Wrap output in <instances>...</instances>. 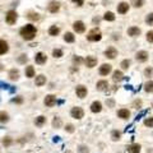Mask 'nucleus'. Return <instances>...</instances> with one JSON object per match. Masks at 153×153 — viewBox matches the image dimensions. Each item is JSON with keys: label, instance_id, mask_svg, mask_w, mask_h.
Wrapping results in <instances>:
<instances>
[{"label": "nucleus", "instance_id": "obj_1", "mask_svg": "<svg viewBox=\"0 0 153 153\" xmlns=\"http://www.w3.org/2000/svg\"><path fill=\"white\" fill-rule=\"evenodd\" d=\"M19 33H21V36L24 38V40L31 41V40H33V38L36 37L37 28L33 24H26L24 27H22V28H21Z\"/></svg>", "mask_w": 153, "mask_h": 153}, {"label": "nucleus", "instance_id": "obj_2", "mask_svg": "<svg viewBox=\"0 0 153 153\" xmlns=\"http://www.w3.org/2000/svg\"><path fill=\"white\" fill-rule=\"evenodd\" d=\"M102 38V33L101 31H99L98 28H93L89 31V33L87 34V40L91 41V42H97Z\"/></svg>", "mask_w": 153, "mask_h": 153}, {"label": "nucleus", "instance_id": "obj_3", "mask_svg": "<svg viewBox=\"0 0 153 153\" xmlns=\"http://www.w3.org/2000/svg\"><path fill=\"white\" fill-rule=\"evenodd\" d=\"M70 116L73 119H75V120H82V119L84 117V110L79 106H74L70 110Z\"/></svg>", "mask_w": 153, "mask_h": 153}, {"label": "nucleus", "instance_id": "obj_4", "mask_svg": "<svg viewBox=\"0 0 153 153\" xmlns=\"http://www.w3.org/2000/svg\"><path fill=\"white\" fill-rule=\"evenodd\" d=\"M17 18H18V14L15 10H9L5 15V21L8 24H15V22H17Z\"/></svg>", "mask_w": 153, "mask_h": 153}, {"label": "nucleus", "instance_id": "obj_5", "mask_svg": "<svg viewBox=\"0 0 153 153\" xmlns=\"http://www.w3.org/2000/svg\"><path fill=\"white\" fill-rule=\"evenodd\" d=\"M75 94H76V97H79V98H86L87 94H88L87 87L83 86V84H79V86H76V88H75Z\"/></svg>", "mask_w": 153, "mask_h": 153}, {"label": "nucleus", "instance_id": "obj_6", "mask_svg": "<svg viewBox=\"0 0 153 153\" xmlns=\"http://www.w3.org/2000/svg\"><path fill=\"white\" fill-rule=\"evenodd\" d=\"M44 103L46 107H54L56 105V96L54 94H47L44 99Z\"/></svg>", "mask_w": 153, "mask_h": 153}, {"label": "nucleus", "instance_id": "obj_7", "mask_svg": "<svg viewBox=\"0 0 153 153\" xmlns=\"http://www.w3.org/2000/svg\"><path fill=\"white\" fill-rule=\"evenodd\" d=\"M130 116H132V112L128 109H120L117 111V117H120L121 120H128Z\"/></svg>", "mask_w": 153, "mask_h": 153}, {"label": "nucleus", "instance_id": "obj_8", "mask_svg": "<svg viewBox=\"0 0 153 153\" xmlns=\"http://www.w3.org/2000/svg\"><path fill=\"white\" fill-rule=\"evenodd\" d=\"M91 111L93 114H99L102 111V102L101 101H93L91 103Z\"/></svg>", "mask_w": 153, "mask_h": 153}, {"label": "nucleus", "instance_id": "obj_9", "mask_svg": "<svg viewBox=\"0 0 153 153\" xmlns=\"http://www.w3.org/2000/svg\"><path fill=\"white\" fill-rule=\"evenodd\" d=\"M34 61H36V64H38V65H44L46 61H47V56H46L44 52H37L36 56H34Z\"/></svg>", "mask_w": 153, "mask_h": 153}, {"label": "nucleus", "instance_id": "obj_10", "mask_svg": "<svg viewBox=\"0 0 153 153\" xmlns=\"http://www.w3.org/2000/svg\"><path fill=\"white\" fill-rule=\"evenodd\" d=\"M111 70H112V66H111L110 64H102L101 66H99L98 71H99V74H101V75L105 76V75H109L111 73Z\"/></svg>", "mask_w": 153, "mask_h": 153}, {"label": "nucleus", "instance_id": "obj_11", "mask_svg": "<svg viewBox=\"0 0 153 153\" xmlns=\"http://www.w3.org/2000/svg\"><path fill=\"white\" fill-rule=\"evenodd\" d=\"M73 28L76 33H83L84 31H86V26H84V23L82 21H76L74 22V24H73Z\"/></svg>", "mask_w": 153, "mask_h": 153}, {"label": "nucleus", "instance_id": "obj_12", "mask_svg": "<svg viewBox=\"0 0 153 153\" xmlns=\"http://www.w3.org/2000/svg\"><path fill=\"white\" fill-rule=\"evenodd\" d=\"M105 56L107 57V59H115V57L117 56V50L115 47H107V50L105 51Z\"/></svg>", "mask_w": 153, "mask_h": 153}, {"label": "nucleus", "instance_id": "obj_13", "mask_svg": "<svg viewBox=\"0 0 153 153\" xmlns=\"http://www.w3.org/2000/svg\"><path fill=\"white\" fill-rule=\"evenodd\" d=\"M107 88H109V82L107 80H98L97 84H96V89L99 91V92H103V91H106Z\"/></svg>", "mask_w": 153, "mask_h": 153}, {"label": "nucleus", "instance_id": "obj_14", "mask_svg": "<svg viewBox=\"0 0 153 153\" xmlns=\"http://www.w3.org/2000/svg\"><path fill=\"white\" fill-rule=\"evenodd\" d=\"M135 57H137L138 61H140V63H144V61L148 60V52L144 51V50H142V51H138L137 55H135Z\"/></svg>", "mask_w": 153, "mask_h": 153}, {"label": "nucleus", "instance_id": "obj_15", "mask_svg": "<svg viewBox=\"0 0 153 153\" xmlns=\"http://www.w3.org/2000/svg\"><path fill=\"white\" fill-rule=\"evenodd\" d=\"M46 116H44V115H40V116H37L36 119H34V125L37 126V128H42V126H45L46 124Z\"/></svg>", "mask_w": 153, "mask_h": 153}, {"label": "nucleus", "instance_id": "obj_16", "mask_svg": "<svg viewBox=\"0 0 153 153\" xmlns=\"http://www.w3.org/2000/svg\"><path fill=\"white\" fill-rule=\"evenodd\" d=\"M129 153H140L142 152V145L139 143H132L128 147Z\"/></svg>", "mask_w": 153, "mask_h": 153}, {"label": "nucleus", "instance_id": "obj_17", "mask_svg": "<svg viewBox=\"0 0 153 153\" xmlns=\"http://www.w3.org/2000/svg\"><path fill=\"white\" fill-rule=\"evenodd\" d=\"M128 10H129V4H128V3L121 1V3L117 5V13L125 14V13H128Z\"/></svg>", "mask_w": 153, "mask_h": 153}, {"label": "nucleus", "instance_id": "obj_18", "mask_svg": "<svg viewBox=\"0 0 153 153\" xmlns=\"http://www.w3.org/2000/svg\"><path fill=\"white\" fill-rule=\"evenodd\" d=\"M13 143H14V139H13L11 137H9V135L4 137L3 139H1V144H3V147H5V148L11 147V145H13Z\"/></svg>", "mask_w": 153, "mask_h": 153}, {"label": "nucleus", "instance_id": "obj_19", "mask_svg": "<svg viewBox=\"0 0 153 153\" xmlns=\"http://www.w3.org/2000/svg\"><path fill=\"white\" fill-rule=\"evenodd\" d=\"M84 63H86V65L88 68H94L96 65H97V59L93 56H87V59L84 60Z\"/></svg>", "mask_w": 153, "mask_h": 153}, {"label": "nucleus", "instance_id": "obj_20", "mask_svg": "<svg viewBox=\"0 0 153 153\" xmlns=\"http://www.w3.org/2000/svg\"><path fill=\"white\" fill-rule=\"evenodd\" d=\"M110 137H111V140L112 142H119L121 139V132L120 130H117V129H114L112 132H111Z\"/></svg>", "mask_w": 153, "mask_h": 153}, {"label": "nucleus", "instance_id": "obj_21", "mask_svg": "<svg viewBox=\"0 0 153 153\" xmlns=\"http://www.w3.org/2000/svg\"><path fill=\"white\" fill-rule=\"evenodd\" d=\"M9 120H10L9 114H8L6 111H4V110L0 111V124H6Z\"/></svg>", "mask_w": 153, "mask_h": 153}, {"label": "nucleus", "instance_id": "obj_22", "mask_svg": "<svg viewBox=\"0 0 153 153\" xmlns=\"http://www.w3.org/2000/svg\"><path fill=\"white\" fill-rule=\"evenodd\" d=\"M52 128L54 129H60L61 126H63V120H61V117H59V116H55L52 119Z\"/></svg>", "mask_w": 153, "mask_h": 153}, {"label": "nucleus", "instance_id": "obj_23", "mask_svg": "<svg viewBox=\"0 0 153 153\" xmlns=\"http://www.w3.org/2000/svg\"><path fill=\"white\" fill-rule=\"evenodd\" d=\"M34 84H36L37 87H42L44 84H46V76L42 75V74L37 75L36 76V80H34Z\"/></svg>", "mask_w": 153, "mask_h": 153}, {"label": "nucleus", "instance_id": "obj_24", "mask_svg": "<svg viewBox=\"0 0 153 153\" xmlns=\"http://www.w3.org/2000/svg\"><path fill=\"white\" fill-rule=\"evenodd\" d=\"M140 28H138V27H130V28L128 29V34L129 36H132V37H137V36H139L140 34Z\"/></svg>", "mask_w": 153, "mask_h": 153}, {"label": "nucleus", "instance_id": "obj_25", "mask_svg": "<svg viewBox=\"0 0 153 153\" xmlns=\"http://www.w3.org/2000/svg\"><path fill=\"white\" fill-rule=\"evenodd\" d=\"M24 73H26V76H27V78H33V76L36 75V71H34V68L32 66V65H28V66L26 68Z\"/></svg>", "mask_w": 153, "mask_h": 153}, {"label": "nucleus", "instance_id": "obj_26", "mask_svg": "<svg viewBox=\"0 0 153 153\" xmlns=\"http://www.w3.org/2000/svg\"><path fill=\"white\" fill-rule=\"evenodd\" d=\"M8 75H9V78L11 79V80H18V78H19V70H18V69H10V70H9V74H8Z\"/></svg>", "mask_w": 153, "mask_h": 153}, {"label": "nucleus", "instance_id": "obj_27", "mask_svg": "<svg viewBox=\"0 0 153 153\" xmlns=\"http://www.w3.org/2000/svg\"><path fill=\"white\" fill-rule=\"evenodd\" d=\"M60 9V4L57 1H51L49 5V10L51 11V13H56V11H59Z\"/></svg>", "mask_w": 153, "mask_h": 153}, {"label": "nucleus", "instance_id": "obj_28", "mask_svg": "<svg viewBox=\"0 0 153 153\" xmlns=\"http://www.w3.org/2000/svg\"><path fill=\"white\" fill-rule=\"evenodd\" d=\"M112 79H114V82H120V80H122L124 79V74H122V71L115 70L114 74H112Z\"/></svg>", "mask_w": 153, "mask_h": 153}, {"label": "nucleus", "instance_id": "obj_29", "mask_svg": "<svg viewBox=\"0 0 153 153\" xmlns=\"http://www.w3.org/2000/svg\"><path fill=\"white\" fill-rule=\"evenodd\" d=\"M8 50H9V46H8L6 41L0 40V55H3V54L8 52Z\"/></svg>", "mask_w": 153, "mask_h": 153}, {"label": "nucleus", "instance_id": "obj_30", "mask_svg": "<svg viewBox=\"0 0 153 153\" xmlns=\"http://www.w3.org/2000/svg\"><path fill=\"white\" fill-rule=\"evenodd\" d=\"M76 153H89V147L87 144H79L76 147Z\"/></svg>", "mask_w": 153, "mask_h": 153}, {"label": "nucleus", "instance_id": "obj_31", "mask_svg": "<svg viewBox=\"0 0 153 153\" xmlns=\"http://www.w3.org/2000/svg\"><path fill=\"white\" fill-rule=\"evenodd\" d=\"M64 41L68 42V44H71V42H74V41H75L74 34H73L71 32H66V33L64 34Z\"/></svg>", "mask_w": 153, "mask_h": 153}, {"label": "nucleus", "instance_id": "obj_32", "mask_svg": "<svg viewBox=\"0 0 153 153\" xmlns=\"http://www.w3.org/2000/svg\"><path fill=\"white\" fill-rule=\"evenodd\" d=\"M59 32H60V28H59V27H56V26H51V27H50V29H49L50 36H57Z\"/></svg>", "mask_w": 153, "mask_h": 153}, {"label": "nucleus", "instance_id": "obj_33", "mask_svg": "<svg viewBox=\"0 0 153 153\" xmlns=\"http://www.w3.org/2000/svg\"><path fill=\"white\" fill-rule=\"evenodd\" d=\"M144 91L147 92V93H152L153 92V80H148V82L144 84Z\"/></svg>", "mask_w": 153, "mask_h": 153}, {"label": "nucleus", "instance_id": "obj_34", "mask_svg": "<svg viewBox=\"0 0 153 153\" xmlns=\"http://www.w3.org/2000/svg\"><path fill=\"white\" fill-rule=\"evenodd\" d=\"M103 18L109 22H114L115 21V14L112 13V11H106L105 15H103Z\"/></svg>", "mask_w": 153, "mask_h": 153}, {"label": "nucleus", "instance_id": "obj_35", "mask_svg": "<svg viewBox=\"0 0 153 153\" xmlns=\"http://www.w3.org/2000/svg\"><path fill=\"white\" fill-rule=\"evenodd\" d=\"M64 130L68 134H73V133L75 132V126L73 125V124H66V125H65V128H64Z\"/></svg>", "mask_w": 153, "mask_h": 153}, {"label": "nucleus", "instance_id": "obj_36", "mask_svg": "<svg viewBox=\"0 0 153 153\" xmlns=\"http://www.w3.org/2000/svg\"><path fill=\"white\" fill-rule=\"evenodd\" d=\"M120 66H121L122 70H128L129 66H130V60H129V59L122 60V61H121V64H120Z\"/></svg>", "mask_w": 153, "mask_h": 153}, {"label": "nucleus", "instance_id": "obj_37", "mask_svg": "<svg viewBox=\"0 0 153 153\" xmlns=\"http://www.w3.org/2000/svg\"><path fill=\"white\" fill-rule=\"evenodd\" d=\"M144 126H147V128H153V117H147L144 119Z\"/></svg>", "mask_w": 153, "mask_h": 153}, {"label": "nucleus", "instance_id": "obj_38", "mask_svg": "<svg viewBox=\"0 0 153 153\" xmlns=\"http://www.w3.org/2000/svg\"><path fill=\"white\" fill-rule=\"evenodd\" d=\"M27 18L31 19V21H37V19L40 18V15H38L37 13H34V11H29L28 15H27Z\"/></svg>", "mask_w": 153, "mask_h": 153}, {"label": "nucleus", "instance_id": "obj_39", "mask_svg": "<svg viewBox=\"0 0 153 153\" xmlns=\"http://www.w3.org/2000/svg\"><path fill=\"white\" fill-rule=\"evenodd\" d=\"M143 4H144L143 0H132V5H133V6H135V8H140V6H143Z\"/></svg>", "mask_w": 153, "mask_h": 153}, {"label": "nucleus", "instance_id": "obj_40", "mask_svg": "<svg viewBox=\"0 0 153 153\" xmlns=\"http://www.w3.org/2000/svg\"><path fill=\"white\" fill-rule=\"evenodd\" d=\"M27 61H28V57H27L26 54H22V55L18 57V63H21V64H26Z\"/></svg>", "mask_w": 153, "mask_h": 153}, {"label": "nucleus", "instance_id": "obj_41", "mask_svg": "<svg viewBox=\"0 0 153 153\" xmlns=\"http://www.w3.org/2000/svg\"><path fill=\"white\" fill-rule=\"evenodd\" d=\"M52 56H54V57H61V56H63V50L55 49V50L52 51Z\"/></svg>", "mask_w": 153, "mask_h": 153}, {"label": "nucleus", "instance_id": "obj_42", "mask_svg": "<svg viewBox=\"0 0 153 153\" xmlns=\"http://www.w3.org/2000/svg\"><path fill=\"white\" fill-rule=\"evenodd\" d=\"M145 22H147V24H149V26H153V13L148 14L147 17H145Z\"/></svg>", "mask_w": 153, "mask_h": 153}, {"label": "nucleus", "instance_id": "obj_43", "mask_svg": "<svg viewBox=\"0 0 153 153\" xmlns=\"http://www.w3.org/2000/svg\"><path fill=\"white\" fill-rule=\"evenodd\" d=\"M11 102L17 103V105H22V103H23V97H22V96H18V97H15V98L11 99Z\"/></svg>", "mask_w": 153, "mask_h": 153}, {"label": "nucleus", "instance_id": "obj_44", "mask_svg": "<svg viewBox=\"0 0 153 153\" xmlns=\"http://www.w3.org/2000/svg\"><path fill=\"white\" fill-rule=\"evenodd\" d=\"M144 75L148 76V78H151V76H153V69L152 68H147L144 70Z\"/></svg>", "mask_w": 153, "mask_h": 153}, {"label": "nucleus", "instance_id": "obj_45", "mask_svg": "<svg viewBox=\"0 0 153 153\" xmlns=\"http://www.w3.org/2000/svg\"><path fill=\"white\" fill-rule=\"evenodd\" d=\"M147 41L148 42H152V44H153V31H149V32H147Z\"/></svg>", "mask_w": 153, "mask_h": 153}, {"label": "nucleus", "instance_id": "obj_46", "mask_svg": "<svg viewBox=\"0 0 153 153\" xmlns=\"http://www.w3.org/2000/svg\"><path fill=\"white\" fill-rule=\"evenodd\" d=\"M106 105L109 106V107H115V101L112 98H107L106 99Z\"/></svg>", "mask_w": 153, "mask_h": 153}, {"label": "nucleus", "instance_id": "obj_47", "mask_svg": "<svg viewBox=\"0 0 153 153\" xmlns=\"http://www.w3.org/2000/svg\"><path fill=\"white\" fill-rule=\"evenodd\" d=\"M140 105H142V101H140V99H135V101L133 102V106L135 107V109H139Z\"/></svg>", "mask_w": 153, "mask_h": 153}, {"label": "nucleus", "instance_id": "obj_48", "mask_svg": "<svg viewBox=\"0 0 153 153\" xmlns=\"http://www.w3.org/2000/svg\"><path fill=\"white\" fill-rule=\"evenodd\" d=\"M73 3H74L76 6H82L84 4V0H73Z\"/></svg>", "mask_w": 153, "mask_h": 153}, {"label": "nucleus", "instance_id": "obj_49", "mask_svg": "<svg viewBox=\"0 0 153 153\" xmlns=\"http://www.w3.org/2000/svg\"><path fill=\"white\" fill-rule=\"evenodd\" d=\"M74 61L75 63H82V59L80 57H74Z\"/></svg>", "mask_w": 153, "mask_h": 153}, {"label": "nucleus", "instance_id": "obj_50", "mask_svg": "<svg viewBox=\"0 0 153 153\" xmlns=\"http://www.w3.org/2000/svg\"><path fill=\"white\" fill-rule=\"evenodd\" d=\"M64 153H73V152H71V151H69V149H68V151H65Z\"/></svg>", "mask_w": 153, "mask_h": 153}, {"label": "nucleus", "instance_id": "obj_51", "mask_svg": "<svg viewBox=\"0 0 153 153\" xmlns=\"http://www.w3.org/2000/svg\"><path fill=\"white\" fill-rule=\"evenodd\" d=\"M152 107H153V103H152Z\"/></svg>", "mask_w": 153, "mask_h": 153}, {"label": "nucleus", "instance_id": "obj_52", "mask_svg": "<svg viewBox=\"0 0 153 153\" xmlns=\"http://www.w3.org/2000/svg\"><path fill=\"white\" fill-rule=\"evenodd\" d=\"M0 152H1V151H0Z\"/></svg>", "mask_w": 153, "mask_h": 153}]
</instances>
